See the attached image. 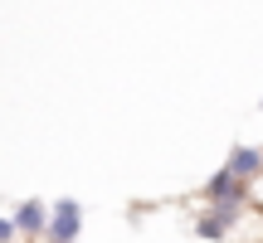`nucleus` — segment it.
I'll return each mask as SVG.
<instances>
[{
  "instance_id": "nucleus-3",
  "label": "nucleus",
  "mask_w": 263,
  "mask_h": 243,
  "mask_svg": "<svg viewBox=\"0 0 263 243\" xmlns=\"http://www.w3.org/2000/svg\"><path fill=\"white\" fill-rule=\"evenodd\" d=\"M258 166H263V156H258V151L254 146H234V156H229V175H234V180H249V175H258Z\"/></svg>"
},
{
  "instance_id": "nucleus-2",
  "label": "nucleus",
  "mask_w": 263,
  "mask_h": 243,
  "mask_svg": "<svg viewBox=\"0 0 263 243\" xmlns=\"http://www.w3.org/2000/svg\"><path fill=\"white\" fill-rule=\"evenodd\" d=\"M44 224H49V209L39 205V199H25L20 214H15V229L20 234H44Z\"/></svg>"
},
{
  "instance_id": "nucleus-1",
  "label": "nucleus",
  "mask_w": 263,
  "mask_h": 243,
  "mask_svg": "<svg viewBox=\"0 0 263 243\" xmlns=\"http://www.w3.org/2000/svg\"><path fill=\"white\" fill-rule=\"evenodd\" d=\"M44 234H49V243H73L78 238V205L73 199H59L54 205V219L44 224Z\"/></svg>"
},
{
  "instance_id": "nucleus-4",
  "label": "nucleus",
  "mask_w": 263,
  "mask_h": 243,
  "mask_svg": "<svg viewBox=\"0 0 263 243\" xmlns=\"http://www.w3.org/2000/svg\"><path fill=\"white\" fill-rule=\"evenodd\" d=\"M195 234H200V238H224V234H229V219L210 209V214H200V219H195Z\"/></svg>"
},
{
  "instance_id": "nucleus-5",
  "label": "nucleus",
  "mask_w": 263,
  "mask_h": 243,
  "mask_svg": "<svg viewBox=\"0 0 263 243\" xmlns=\"http://www.w3.org/2000/svg\"><path fill=\"white\" fill-rule=\"evenodd\" d=\"M15 234H20L15 219H0V243H15Z\"/></svg>"
}]
</instances>
